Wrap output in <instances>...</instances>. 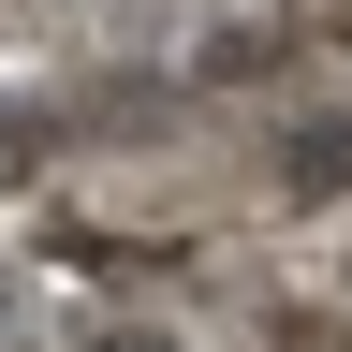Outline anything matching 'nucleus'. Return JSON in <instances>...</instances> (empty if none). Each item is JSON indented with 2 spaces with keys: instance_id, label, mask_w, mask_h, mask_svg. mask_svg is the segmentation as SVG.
I'll list each match as a JSON object with an SVG mask.
<instances>
[{
  "instance_id": "f257e3e1",
  "label": "nucleus",
  "mask_w": 352,
  "mask_h": 352,
  "mask_svg": "<svg viewBox=\"0 0 352 352\" xmlns=\"http://www.w3.org/2000/svg\"><path fill=\"white\" fill-rule=\"evenodd\" d=\"M279 176H294L308 206H323V191H352V118H294V147H279Z\"/></svg>"
},
{
  "instance_id": "f03ea898",
  "label": "nucleus",
  "mask_w": 352,
  "mask_h": 352,
  "mask_svg": "<svg viewBox=\"0 0 352 352\" xmlns=\"http://www.w3.org/2000/svg\"><path fill=\"white\" fill-rule=\"evenodd\" d=\"M88 352H176V338L162 323H118V338H88Z\"/></svg>"
},
{
  "instance_id": "7ed1b4c3",
  "label": "nucleus",
  "mask_w": 352,
  "mask_h": 352,
  "mask_svg": "<svg viewBox=\"0 0 352 352\" xmlns=\"http://www.w3.org/2000/svg\"><path fill=\"white\" fill-rule=\"evenodd\" d=\"M15 147H30V132H0V162H15Z\"/></svg>"
}]
</instances>
